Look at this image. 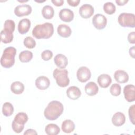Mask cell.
I'll list each match as a JSON object with an SVG mask.
<instances>
[{
    "mask_svg": "<svg viewBox=\"0 0 135 135\" xmlns=\"http://www.w3.org/2000/svg\"><path fill=\"white\" fill-rule=\"evenodd\" d=\"M50 84V81L48 78L45 76H40L35 80V85L37 89L44 90L47 89Z\"/></svg>",
    "mask_w": 135,
    "mask_h": 135,
    "instance_id": "obj_13",
    "label": "cell"
},
{
    "mask_svg": "<svg viewBox=\"0 0 135 135\" xmlns=\"http://www.w3.org/2000/svg\"><path fill=\"white\" fill-rule=\"evenodd\" d=\"M16 50L15 47L9 46L5 49L1 58V64L5 68H10L15 63Z\"/></svg>",
    "mask_w": 135,
    "mask_h": 135,
    "instance_id": "obj_4",
    "label": "cell"
},
{
    "mask_svg": "<svg viewBox=\"0 0 135 135\" xmlns=\"http://www.w3.org/2000/svg\"><path fill=\"white\" fill-rule=\"evenodd\" d=\"M32 7L27 4L20 5L14 8V13L18 17H22L30 14L32 12Z\"/></svg>",
    "mask_w": 135,
    "mask_h": 135,
    "instance_id": "obj_10",
    "label": "cell"
},
{
    "mask_svg": "<svg viewBox=\"0 0 135 135\" xmlns=\"http://www.w3.org/2000/svg\"><path fill=\"white\" fill-rule=\"evenodd\" d=\"M60 19L65 22H70L73 20L74 13L72 11L68 8H63L59 12Z\"/></svg>",
    "mask_w": 135,
    "mask_h": 135,
    "instance_id": "obj_14",
    "label": "cell"
},
{
    "mask_svg": "<svg viewBox=\"0 0 135 135\" xmlns=\"http://www.w3.org/2000/svg\"><path fill=\"white\" fill-rule=\"evenodd\" d=\"M53 76L59 86L64 88L69 84L70 79L68 77V71L67 70L55 69L53 71Z\"/></svg>",
    "mask_w": 135,
    "mask_h": 135,
    "instance_id": "obj_6",
    "label": "cell"
},
{
    "mask_svg": "<svg viewBox=\"0 0 135 135\" xmlns=\"http://www.w3.org/2000/svg\"><path fill=\"white\" fill-rule=\"evenodd\" d=\"M114 78L116 81L120 83H126L129 80V75L128 73L122 70L115 71L114 73Z\"/></svg>",
    "mask_w": 135,
    "mask_h": 135,
    "instance_id": "obj_17",
    "label": "cell"
},
{
    "mask_svg": "<svg viewBox=\"0 0 135 135\" xmlns=\"http://www.w3.org/2000/svg\"><path fill=\"white\" fill-rule=\"evenodd\" d=\"M37 133L36 132V131L32 129H27L25 131V132L24 133V135H26V134H37Z\"/></svg>",
    "mask_w": 135,
    "mask_h": 135,
    "instance_id": "obj_37",
    "label": "cell"
},
{
    "mask_svg": "<svg viewBox=\"0 0 135 135\" xmlns=\"http://www.w3.org/2000/svg\"><path fill=\"white\" fill-rule=\"evenodd\" d=\"M15 27V22L11 20H7L4 24V29L1 32V41L5 44L11 43L13 40V33Z\"/></svg>",
    "mask_w": 135,
    "mask_h": 135,
    "instance_id": "obj_3",
    "label": "cell"
},
{
    "mask_svg": "<svg viewBox=\"0 0 135 135\" xmlns=\"http://www.w3.org/2000/svg\"><path fill=\"white\" fill-rule=\"evenodd\" d=\"M45 131L48 135H57L60 133V129L57 125L54 123H50L45 127Z\"/></svg>",
    "mask_w": 135,
    "mask_h": 135,
    "instance_id": "obj_25",
    "label": "cell"
},
{
    "mask_svg": "<svg viewBox=\"0 0 135 135\" xmlns=\"http://www.w3.org/2000/svg\"><path fill=\"white\" fill-rule=\"evenodd\" d=\"M128 2V0H116L115 2L119 6H123L127 3Z\"/></svg>",
    "mask_w": 135,
    "mask_h": 135,
    "instance_id": "obj_38",
    "label": "cell"
},
{
    "mask_svg": "<svg viewBox=\"0 0 135 135\" xmlns=\"http://www.w3.org/2000/svg\"><path fill=\"white\" fill-rule=\"evenodd\" d=\"M128 113H129V116L130 118V120L131 122L133 124H134V119H135V105L133 104L131 107H130L129 110H128Z\"/></svg>",
    "mask_w": 135,
    "mask_h": 135,
    "instance_id": "obj_33",
    "label": "cell"
},
{
    "mask_svg": "<svg viewBox=\"0 0 135 135\" xmlns=\"http://www.w3.org/2000/svg\"><path fill=\"white\" fill-rule=\"evenodd\" d=\"M128 40L131 44L135 43V32H131L129 33L128 35Z\"/></svg>",
    "mask_w": 135,
    "mask_h": 135,
    "instance_id": "obj_34",
    "label": "cell"
},
{
    "mask_svg": "<svg viewBox=\"0 0 135 135\" xmlns=\"http://www.w3.org/2000/svg\"><path fill=\"white\" fill-rule=\"evenodd\" d=\"M28 1H18V2H27Z\"/></svg>",
    "mask_w": 135,
    "mask_h": 135,
    "instance_id": "obj_40",
    "label": "cell"
},
{
    "mask_svg": "<svg viewBox=\"0 0 135 135\" xmlns=\"http://www.w3.org/2000/svg\"><path fill=\"white\" fill-rule=\"evenodd\" d=\"M33 57V53L32 52L25 50L21 52L19 54V59L21 62L27 63L30 62Z\"/></svg>",
    "mask_w": 135,
    "mask_h": 135,
    "instance_id": "obj_27",
    "label": "cell"
},
{
    "mask_svg": "<svg viewBox=\"0 0 135 135\" xmlns=\"http://www.w3.org/2000/svg\"><path fill=\"white\" fill-rule=\"evenodd\" d=\"M135 86L132 84L126 85L123 89V94L125 99L128 102H132L135 100Z\"/></svg>",
    "mask_w": 135,
    "mask_h": 135,
    "instance_id": "obj_11",
    "label": "cell"
},
{
    "mask_svg": "<svg viewBox=\"0 0 135 135\" xmlns=\"http://www.w3.org/2000/svg\"><path fill=\"white\" fill-rule=\"evenodd\" d=\"M55 65L60 69H64L68 64V60L66 56L62 54H57L54 59Z\"/></svg>",
    "mask_w": 135,
    "mask_h": 135,
    "instance_id": "obj_15",
    "label": "cell"
},
{
    "mask_svg": "<svg viewBox=\"0 0 135 135\" xmlns=\"http://www.w3.org/2000/svg\"><path fill=\"white\" fill-rule=\"evenodd\" d=\"M67 2L69 5L73 7H75L79 5V3L80 2V0H68Z\"/></svg>",
    "mask_w": 135,
    "mask_h": 135,
    "instance_id": "obj_35",
    "label": "cell"
},
{
    "mask_svg": "<svg viewBox=\"0 0 135 135\" xmlns=\"http://www.w3.org/2000/svg\"><path fill=\"white\" fill-rule=\"evenodd\" d=\"M92 24L97 29L102 30L107 25V19L103 14H97L93 17Z\"/></svg>",
    "mask_w": 135,
    "mask_h": 135,
    "instance_id": "obj_9",
    "label": "cell"
},
{
    "mask_svg": "<svg viewBox=\"0 0 135 135\" xmlns=\"http://www.w3.org/2000/svg\"><path fill=\"white\" fill-rule=\"evenodd\" d=\"M98 91V86L94 82H89L85 86V93L89 96L95 95L97 94Z\"/></svg>",
    "mask_w": 135,
    "mask_h": 135,
    "instance_id": "obj_22",
    "label": "cell"
},
{
    "mask_svg": "<svg viewBox=\"0 0 135 135\" xmlns=\"http://www.w3.org/2000/svg\"><path fill=\"white\" fill-rule=\"evenodd\" d=\"M31 27V21L28 18H23L20 21L17 30L18 32L21 34L26 33L30 30Z\"/></svg>",
    "mask_w": 135,
    "mask_h": 135,
    "instance_id": "obj_16",
    "label": "cell"
},
{
    "mask_svg": "<svg viewBox=\"0 0 135 135\" xmlns=\"http://www.w3.org/2000/svg\"><path fill=\"white\" fill-rule=\"evenodd\" d=\"M28 120V116L25 112H18L14 118L12 123V128L13 131L19 133L21 132L24 128V124Z\"/></svg>",
    "mask_w": 135,
    "mask_h": 135,
    "instance_id": "obj_5",
    "label": "cell"
},
{
    "mask_svg": "<svg viewBox=\"0 0 135 135\" xmlns=\"http://www.w3.org/2000/svg\"><path fill=\"white\" fill-rule=\"evenodd\" d=\"M129 54L133 58L134 57V46H133L132 47L130 48Z\"/></svg>",
    "mask_w": 135,
    "mask_h": 135,
    "instance_id": "obj_39",
    "label": "cell"
},
{
    "mask_svg": "<svg viewBox=\"0 0 135 135\" xmlns=\"http://www.w3.org/2000/svg\"><path fill=\"white\" fill-rule=\"evenodd\" d=\"M121 86L118 83H114L112 84L110 88V91L111 94L115 97L119 95L121 93Z\"/></svg>",
    "mask_w": 135,
    "mask_h": 135,
    "instance_id": "obj_31",
    "label": "cell"
},
{
    "mask_svg": "<svg viewBox=\"0 0 135 135\" xmlns=\"http://www.w3.org/2000/svg\"><path fill=\"white\" fill-rule=\"evenodd\" d=\"M52 3L56 6H61L63 5L64 1L63 0H52Z\"/></svg>",
    "mask_w": 135,
    "mask_h": 135,
    "instance_id": "obj_36",
    "label": "cell"
},
{
    "mask_svg": "<svg viewBox=\"0 0 135 135\" xmlns=\"http://www.w3.org/2000/svg\"><path fill=\"white\" fill-rule=\"evenodd\" d=\"M126 121V117L124 114L121 112L115 113L112 118V124L117 127L122 126Z\"/></svg>",
    "mask_w": 135,
    "mask_h": 135,
    "instance_id": "obj_20",
    "label": "cell"
},
{
    "mask_svg": "<svg viewBox=\"0 0 135 135\" xmlns=\"http://www.w3.org/2000/svg\"><path fill=\"white\" fill-rule=\"evenodd\" d=\"M53 57V53L49 50L43 51L41 53V57L44 61H49Z\"/></svg>",
    "mask_w": 135,
    "mask_h": 135,
    "instance_id": "obj_32",
    "label": "cell"
},
{
    "mask_svg": "<svg viewBox=\"0 0 135 135\" xmlns=\"http://www.w3.org/2000/svg\"><path fill=\"white\" fill-rule=\"evenodd\" d=\"M24 46L28 49H33L36 45V42L35 40L31 36L26 37L23 41Z\"/></svg>",
    "mask_w": 135,
    "mask_h": 135,
    "instance_id": "obj_30",
    "label": "cell"
},
{
    "mask_svg": "<svg viewBox=\"0 0 135 135\" xmlns=\"http://www.w3.org/2000/svg\"><path fill=\"white\" fill-rule=\"evenodd\" d=\"M91 73L90 69L84 66L79 68L76 72L78 80L82 83L88 81L91 78Z\"/></svg>",
    "mask_w": 135,
    "mask_h": 135,
    "instance_id": "obj_8",
    "label": "cell"
},
{
    "mask_svg": "<svg viewBox=\"0 0 135 135\" xmlns=\"http://www.w3.org/2000/svg\"><path fill=\"white\" fill-rule=\"evenodd\" d=\"M14 112V108L13 105L9 102H5L2 107L3 114L6 117L11 116Z\"/></svg>",
    "mask_w": 135,
    "mask_h": 135,
    "instance_id": "obj_28",
    "label": "cell"
},
{
    "mask_svg": "<svg viewBox=\"0 0 135 135\" xmlns=\"http://www.w3.org/2000/svg\"><path fill=\"white\" fill-rule=\"evenodd\" d=\"M94 13V8L90 4H85L82 5L79 8V14L84 18H90Z\"/></svg>",
    "mask_w": 135,
    "mask_h": 135,
    "instance_id": "obj_12",
    "label": "cell"
},
{
    "mask_svg": "<svg viewBox=\"0 0 135 135\" xmlns=\"http://www.w3.org/2000/svg\"><path fill=\"white\" fill-rule=\"evenodd\" d=\"M11 91L16 94H20L24 90V84L20 81H15L11 85Z\"/></svg>",
    "mask_w": 135,
    "mask_h": 135,
    "instance_id": "obj_24",
    "label": "cell"
},
{
    "mask_svg": "<svg viewBox=\"0 0 135 135\" xmlns=\"http://www.w3.org/2000/svg\"><path fill=\"white\" fill-rule=\"evenodd\" d=\"M66 95L69 98L72 100H76L80 97L81 92L78 87L71 86L66 90Z\"/></svg>",
    "mask_w": 135,
    "mask_h": 135,
    "instance_id": "obj_19",
    "label": "cell"
},
{
    "mask_svg": "<svg viewBox=\"0 0 135 135\" xmlns=\"http://www.w3.org/2000/svg\"><path fill=\"white\" fill-rule=\"evenodd\" d=\"M118 21L122 27L131 28L135 27V15L133 13H121L118 16Z\"/></svg>",
    "mask_w": 135,
    "mask_h": 135,
    "instance_id": "obj_7",
    "label": "cell"
},
{
    "mask_svg": "<svg viewBox=\"0 0 135 135\" xmlns=\"http://www.w3.org/2000/svg\"><path fill=\"white\" fill-rule=\"evenodd\" d=\"M103 10L107 14L111 15L115 12L116 7L112 3L109 2L103 5Z\"/></svg>",
    "mask_w": 135,
    "mask_h": 135,
    "instance_id": "obj_29",
    "label": "cell"
},
{
    "mask_svg": "<svg viewBox=\"0 0 135 135\" xmlns=\"http://www.w3.org/2000/svg\"><path fill=\"white\" fill-rule=\"evenodd\" d=\"M58 34L63 37H69L72 33L71 28L66 24H60L57 28Z\"/></svg>",
    "mask_w": 135,
    "mask_h": 135,
    "instance_id": "obj_21",
    "label": "cell"
},
{
    "mask_svg": "<svg viewBox=\"0 0 135 135\" xmlns=\"http://www.w3.org/2000/svg\"><path fill=\"white\" fill-rule=\"evenodd\" d=\"M53 33V25L49 22L36 25L32 30L33 36L37 39L49 38L52 36Z\"/></svg>",
    "mask_w": 135,
    "mask_h": 135,
    "instance_id": "obj_2",
    "label": "cell"
},
{
    "mask_svg": "<svg viewBox=\"0 0 135 135\" xmlns=\"http://www.w3.org/2000/svg\"><path fill=\"white\" fill-rule=\"evenodd\" d=\"M99 86L102 88H108L112 82V79L107 74H102L100 75L97 79Z\"/></svg>",
    "mask_w": 135,
    "mask_h": 135,
    "instance_id": "obj_18",
    "label": "cell"
},
{
    "mask_svg": "<svg viewBox=\"0 0 135 135\" xmlns=\"http://www.w3.org/2000/svg\"><path fill=\"white\" fill-rule=\"evenodd\" d=\"M61 128L64 132L70 133L74 131L75 129V124L72 120L67 119L62 122Z\"/></svg>",
    "mask_w": 135,
    "mask_h": 135,
    "instance_id": "obj_23",
    "label": "cell"
},
{
    "mask_svg": "<svg viewBox=\"0 0 135 135\" xmlns=\"http://www.w3.org/2000/svg\"><path fill=\"white\" fill-rule=\"evenodd\" d=\"M63 110V105L61 102L53 100L49 103L44 111V115L47 120H55L62 114Z\"/></svg>",
    "mask_w": 135,
    "mask_h": 135,
    "instance_id": "obj_1",
    "label": "cell"
},
{
    "mask_svg": "<svg viewBox=\"0 0 135 135\" xmlns=\"http://www.w3.org/2000/svg\"><path fill=\"white\" fill-rule=\"evenodd\" d=\"M42 14L44 18L50 20L53 17L54 14V10L51 6L45 5L42 9Z\"/></svg>",
    "mask_w": 135,
    "mask_h": 135,
    "instance_id": "obj_26",
    "label": "cell"
}]
</instances>
